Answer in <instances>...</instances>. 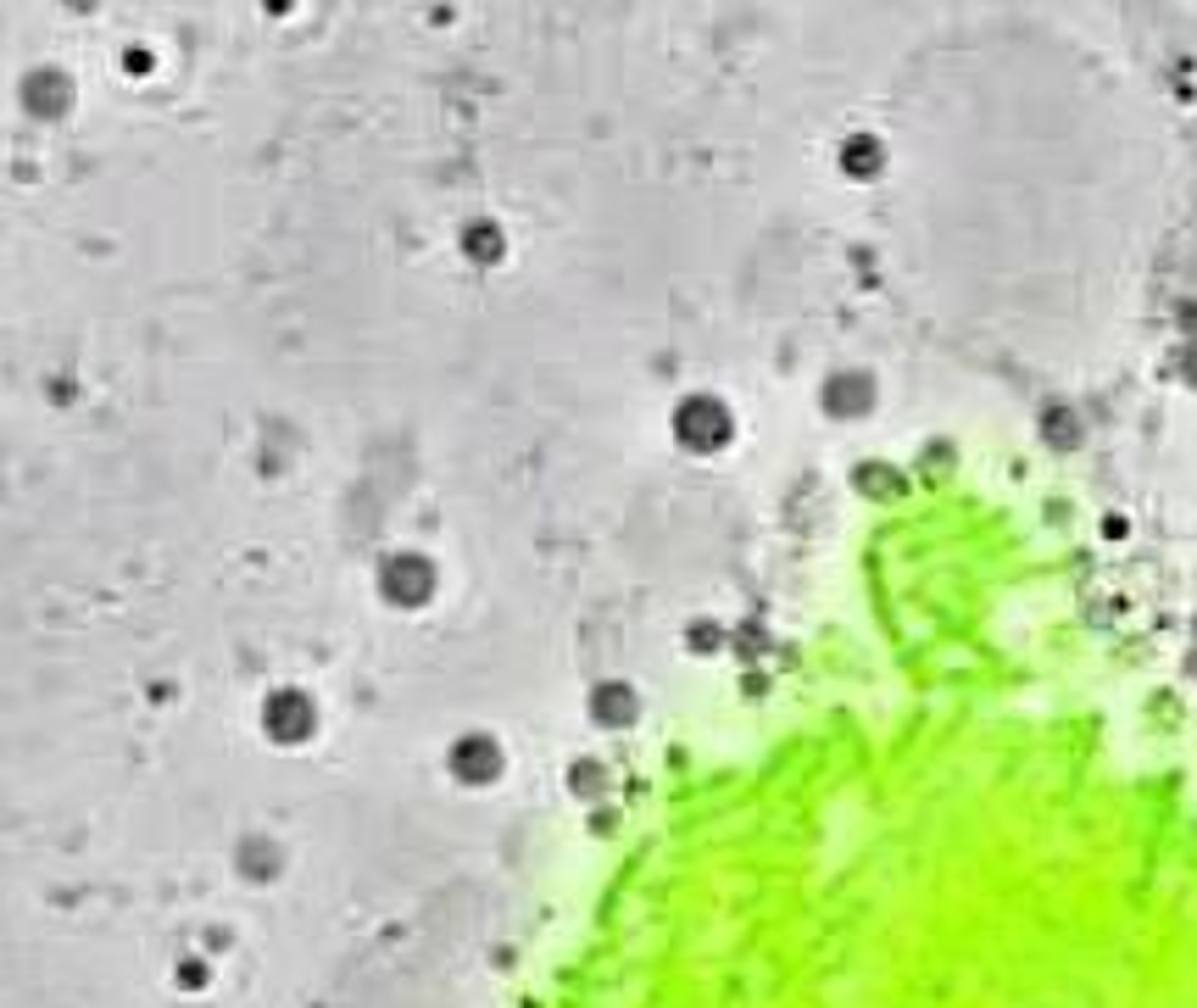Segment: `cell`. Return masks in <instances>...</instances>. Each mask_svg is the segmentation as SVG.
Instances as JSON below:
<instances>
[{
	"instance_id": "cell-5",
	"label": "cell",
	"mask_w": 1197,
	"mask_h": 1008,
	"mask_svg": "<svg viewBox=\"0 0 1197 1008\" xmlns=\"http://www.w3.org/2000/svg\"><path fill=\"white\" fill-rule=\"evenodd\" d=\"M596 713H602V719H630L635 702H630V691H624V685H607V691L596 696Z\"/></svg>"
},
{
	"instance_id": "cell-6",
	"label": "cell",
	"mask_w": 1197,
	"mask_h": 1008,
	"mask_svg": "<svg viewBox=\"0 0 1197 1008\" xmlns=\"http://www.w3.org/2000/svg\"><path fill=\"white\" fill-rule=\"evenodd\" d=\"M846 157H852V162H846L852 173H869V168H874V145H852Z\"/></svg>"
},
{
	"instance_id": "cell-1",
	"label": "cell",
	"mask_w": 1197,
	"mask_h": 1008,
	"mask_svg": "<svg viewBox=\"0 0 1197 1008\" xmlns=\"http://www.w3.org/2000/svg\"><path fill=\"white\" fill-rule=\"evenodd\" d=\"M679 435H685L690 446H718L730 435V412L718 407V401H690V407L679 412Z\"/></svg>"
},
{
	"instance_id": "cell-2",
	"label": "cell",
	"mask_w": 1197,
	"mask_h": 1008,
	"mask_svg": "<svg viewBox=\"0 0 1197 1008\" xmlns=\"http://www.w3.org/2000/svg\"><path fill=\"white\" fill-rule=\"evenodd\" d=\"M307 725H312V708L301 702L296 691H284L279 702L268 708V730H273L279 741H301V736H307Z\"/></svg>"
},
{
	"instance_id": "cell-4",
	"label": "cell",
	"mask_w": 1197,
	"mask_h": 1008,
	"mask_svg": "<svg viewBox=\"0 0 1197 1008\" xmlns=\"http://www.w3.org/2000/svg\"><path fill=\"white\" fill-rule=\"evenodd\" d=\"M451 769H463L468 781H485V775L496 769V753H491V747H485V741L474 736V741L463 747V753H451Z\"/></svg>"
},
{
	"instance_id": "cell-3",
	"label": "cell",
	"mask_w": 1197,
	"mask_h": 1008,
	"mask_svg": "<svg viewBox=\"0 0 1197 1008\" xmlns=\"http://www.w3.org/2000/svg\"><path fill=\"white\" fill-rule=\"evenodd\" d=\"M384 585H390L395 597H423V591H429V568H423L418 557H395Z\"/></svg>"
}]
</instances>
